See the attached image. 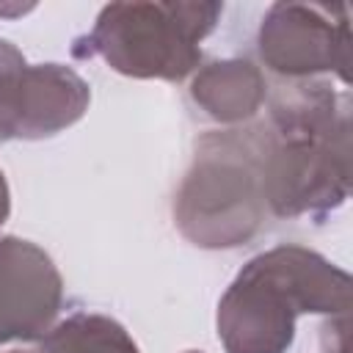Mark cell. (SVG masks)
<instances>
[{"instance_id": "6da1fadb", "label": "cell", "mask_w": 353, "mask_h": 353, "mask_svg": "<svg viewBox=\"0 0 353 353\" xmlns=\"http://www.w3.org/2000/svg\"><path fill=\"white\" fill-rule=\"evenodd\" d=\"M262 193L273 218L336 212L350 196V94L328 80L287 83L256 124Z\"/></svg>"}, {"instance_id": "7a4b0ae2", "label": "cell", "mask_w": 353, "mask_h": 353, "mask_svg": "<svg viewBox=\"0 0 353 353\" xmlns=\"http://www.w3.org/2000/svg\"><path fill=\"white\" fill-rule=\"evenodd\" d=\"M350 273L323 254L284 243L251 256L218 301L223 353H287L301 314L347 317Z\"/></svg>"}, {"instance_id": "3957f363", "label": "cell", "mask_w": 353, "mask_h": 353, "mask_svg": "<svg viewBox=\"0 0 353 353\" xmlns=\"http://www.w3.org/2000/svg\"><path fill=\"white\" fill-rule=\"evenodd\" d=\"M259 135L254 127L210 130L193 143L190 165L174 196V226L204 251L251 243L265 226Z\"/></svg>"}, {"instance_id": "277c9868", "label": "cell", "mask_w": 353, "mask_h": 353, "mask_svg": "<svg viewBox=\"0 0 353 353\" xmlns=\"http://www.w3.org/2000/svg\"><path fill=\"white\" fill-rule=\"evenodd\" d=\"M223 3H108L94 28L74 41V58H102L132 80L179 83L201 66V41L215 30Z\"/></svg>"}, {"instance_id": "5b68a950", "label": "cell", "mask_w": 353, "mask_h": 353, "mask_svg": "<svg viewBox=\"0 0 353 353\" xmlns=\"http://www.w3.org/2000/svg\"><path fill=\"white\" fill-rule=\"evenodd\" d=\"M259 61L287 83L339 77L350 85V14L347 6L273 3L256 30Z\"/></svg>"}, {"instance_id": "8992f818", "label": "cell", "mask_w": 353, "mask_h": 353, "mask_svg": "<svg viewBox=\"0 0 353 353\" xmlns=\"http://www.w3.org/2000/svg\"><path fill=\"white\" fill-rule=\"evenodd\" d=\"M63 276L33 240L0 237V350L33 347L58 323Z\"/></svg>"}, {"instance_id": "52a82bcc", "label": "cell", "mask_w": 353, "mask_h": 353, "mask_svg": "<svg viewBox=\"0 0 353 353\" xmlns=\"http://www.w3.org/2000/svg\"><path fill=\"white\" fill-rule=\"evenodd\" d=\"M190 102L221 127H245L268 99V80L248 58H218L190 77Z\"/></svg>"}, {"instance_id": "ba28073f", "label": "cell", "mask_w": 353, "mask_h": 353, "mask_svg": "<svg viewBox=\"0 0 353 353\" xmlns=\"http://www.w3.org/2000/svg\"><path fill=\"white\" fill-rule=\"evenodd\" d=\"M91 105V85L66 63H30L17 141H44L74 127Z\"/></svg>"}, {"instance_id": "9c48e42d", "label": "cell", "mask_w": 353, "mask_h": 353, "mask_svg": "<svg viewBox=\"0 0 353 353\" xmlns=\"http://www.w3.org/2000/svg\"><path fill=\"white\" fill-rule=\"evenodd\" d=\"M41 353H141L130 331L102 312H72L36 345Z\"/></svg>"}, {"instance_id": "30bf717a", "label": "cell", "mask_w": 353, "mask_h": 353, "mask_svg": "<svg viewBox=\"0 0 353 353\" xmlns=\"http://www.w3.org/2000/svg\"><path fill=\"white\" fill-rule=\"evenodd\" d=\"M30 63L11 41L0 39V143L17 141L25 97H28Z\"/></svg>"}, {"instance_id": "8fae6325", "label": "cell", "mask_w": 353, "mask_h": 353, "mask_svg": "<svg viewBox=\"0 0 353 353\" xmlns=\"http://www.w3.org/2000/svg\"><path fill=\"white\" fill-rule=\"evenodd\" d=\"M8 215H11V190H8V179L0 168V226L8 221Z\"/></svg>"}, {"instance_id": "7c38bea8", "label": "cell", "mask_w": 353, "mask_h": 353, "mask_svg": "<svg viewBox=\"0 0 353 353\" xmlns=\"http://www.w3.org/2000/svg\"><path fill=\"white\" fill-rule=\"evenodd\" d=\"M0 353H41V350L33 345V347H8V350H0Z\"/></svg>"}, {"instance_id": "4fadbf2b", "label": "cell", "mask_w": 353, "mask_h": 353, "mask_svg": "<svg viewBox=\"0 0 353 353\" xmlns=\"http://www.w3.org/2000/svg\"><path fill=\"white\" fill-rule=\"evenodd\" d=\"M182 353H201V350H182Z\"/></svg>"}]
</instances>
